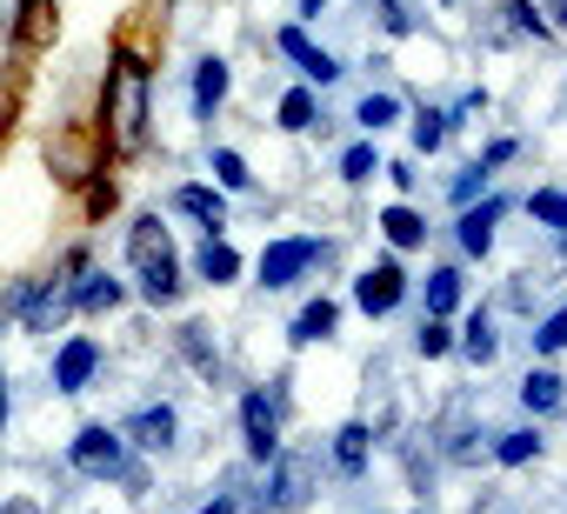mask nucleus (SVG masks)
Instances as JSON below:
<instances>
[{"mask_svg":"<svg viewBox=\"0 0 567 514\" xmlns=\"http://www.w3.org/2000/svg\"><path fill=\"white\" fill-rule=\"evenodd\" d=\"M127 261L141 275V301H154V308L181 301V261H174V234L161 227V214H141L127 227Z\"/></svg>","mask_w":567,"mask_h":514,"instance_id":"obj_1","label":"nucleus"},{"mask_svg":"<svg viewBox=\"0 0 567 514\" xmlns=\"http://www.w3.org/2000/svg\"><path fill=\"white\" fill-rule=\"evenodd\" d=\"M315 474H321V454H315V448H280V454L267 461V494H260V507L301 514V507L315 501Z\"/></svg>","mask_w":567,"mask_h":514,"instance_id":"obj_2","label":"nucleus"},{"mask_svg":"<svg viewBox=\"0 0 567 514\" xmlns=\"http://www.w3.org/2000/svg\"><path fill=\"white\" fill-rule=\"evenodd\" d=\"M68 467L87 474V481H121L127 474V434L107 428V421H87L74 434V448H68Z\"/></svg>","mask_w":567,"mask_h":514,"instance_id":"obj_3","label":"nucleus"},{"mask_svg":"<svg viewBox=\"0 0 567 514\" xmlns=\"http://www.w3.org/2000/svg\"><path fill=\"white\" fill-rule=\"evenodd\" d=\"M315 261H328V247L315 240V234H288V240H267L260 247V288L274 295V288H295Z\"/></svg>","mask_w":567,"mask_h":514,"instance_id":"obj_4","label":"nucleus"},{"mask_svg":"<svg viewBox=\"0 0 567 514\" xmlns=\"http://www.w3.org/2000/svg\"><path fill=\"white\" fill-rule=\"evenodd\" d=\"M401 301H408V268H401V261H374V268L354 275V308H361V315L381 321V315H394Z\"/></svg>","mask_w":567,"mask_h":514,"instance_id":"obj_5","label":"nucleus"},{"mask_svg":"<svg viewBox=\"0 0 567 514\" xmlns=\"http://www.w3.org/2000/svg\"><path fill=\"white\" fill-rule=\"evenodd\" d=\"M240 448H247V461H274L280 454V408L260 388L240 394Z\"/></svg>","mask_w":567,"mask_h":514,"instance_id":"obj_6","label":"nucleus"},{"mask_svg":"<svg viewBox=\"0 0 567 514\" xmlns=\"http://www.w3.org/2000/svg\"><path fill=\"white\" fill-rule=\"evenodd\" d=\"M147 134V68L141 61H121V101H114V141L134 147Z\"/></svg>","mask_w":567,"mask_h":514,"instance_id":"obj_7","label":"nucleus"},{"mask_svg":"<svg viewBox=\"0 0 567 514\" xmlns=\"http://www.w3.org/2000/svg\"><path fill=\"white\" fill-rule=\"evenodd\" d=\"M121 434H127V448H141V454H167L174 434H181V414H174L167 401H154V408H134Z\"/></svg>","mask_w":567,"mask_h":514,"instance_id":"obj_8","label":"nucleus"},{"mask_svg":"<svg viewBox=\"0 0 567 514\" xmlns=\"http://www.w3.org/2000/svg\"><path fill=\"white\" fill-rule=\"evenodd\" d=\"M94 374H101V341H87V335L61 341V354H54V388H61V394H81Z\"/></svg>","mask_w":567,"mask_h":514,"instance_id":"obj_9","label":"nucleus"},{"mask_svg":"<svg viewBox=\"0 0 567 514\" xmlns=\"http://www.w3.org/2000/svg\"><path fill=\"white\" fill-rule=\"evenodd\" d=\"M274 48H280V54H288V61H295V68H301V74H308V81H321V88H328V81H341V74H348V68H341V61H334V54H328V48H315V41H308V34H301V28H280V41H274Z\"/></svg>","mask_w":567,"mask_h":514,"instance_id":"obj_10","label":"nucleus"},{"mask_svg":"<svg viewBox=\"0 0 567 514\" xmlns=\"http://www.w3.org/2000/svg\"><path fill=\"white\" fill-rule=\"evenodd\" d=\"M501 214H507V201H501V194H481V207H461V220H454V234H461V254H487V247H494V227H501Z\"/></svg>","mask_w":567,"mask_h":514,"instance_id":"obj_11","label":"nucleus"},{"mask_svg":"<svg viewBox=\"0 0 567 514\" xmlns=\"http://www.w3.org/2000/svg\"><path fill=\"white\" fill-rule=\"evenodd\" d=\"M174 348H181V361H187L200 381H220V348H214V328H207V321H187V328L174 335Z\"/></svg>","mask_w":567,"mask_h":514,"instance_id":"obj_12","label":"nucleus"},{"mask_svg":"<svg viewBox=\"0 0 567 514\" xmlns=\"http://www.w3.org/2000/svg\"><path fill=\"white\" fill-rule=\"evenodd\" d=\"M174 207H181V214H194L207 234H220V227H227V194H220V187L187 181V187H174Z\"/></svg>","mask_w":567,"mask_h":514,"instance_id":"obj_13","label":"nucleus"},{"mask_svg":"<svg viewBox=\"0 0 567 514\" xmlns=\"http://www.w3.org/2000/svg\"><path fill=\"white\" fill-rule=\"evenodd\" d=\"M194 275H200V281H214V288H227V281L240 275V254L227 247V234H207V240H200V254H194Z\"/></svg>","mask_w":567,"mask_h":514,"instance_id":"obj_14","label":"nucleus"},{"mask_svg":"<svg viewBox=\"0 0 567 514\" xmlns=\"http://www.w3.org/2000/svg\"><path fill=\"white\" fill-rule=\"evenodd\" d=\"M121 281L114 275H81L74 288H68V308H81V315H107V308H121Z\"/></svg>","mask_w":567,"mask_h":514,"instance_id":"obj_15","label":"nucleus"},{"mask_svg":"<svg viewBox=\"0 0 567 514\" xmlns=\"http://www.w3.org/2000/svg\"><path fill=\"white\" fill-rule=\"evenodd\" d=\"M368 454H374V428H368V421H348V428L334 434V467L354 481V474H368Z\"/></svg>","mask_w":567,"mask_h":514,"instance_id":"obj_16","label":"nucleus"},{"mask_svg":"<svg viewBox=\"0 0 567 514\" xmlns=\"http://www.w3.org/2000/svg\"><path fill=\"white\" fill-rule=\"evenodd\" d=\"M227 101V61L220 54H207L200 68H194V114L200 121H214V107Z\"/></svg>","mask_w":567,"mask_h":514,"instance_id":"obj_17","label":"nucleus"},{"mask_svg":"<svg viewBox=\"0 0 567 514\" xmlns=\"http://www.w3.org/2000/svg\"><path fill=\"white\" fill-rule=\"evenodd\" d=\"M334 321H341V308H334V301L321 295V301H308V308L295 315L288 341H295V348H315V341H328V335H334Z\"/></svg>","mask_w":567,"mask_h":514,"instance_id":"obj_18","label":"nucleus"},{"mask_svg":"<svg viewBox=\"0 0 567 514\" xmlns=\"http://www.w3.org/2000/svg\"><path fill=\"white\" fill-rule=\"evenodd\" d=\"M520 401H527V414H554V408L567 401V381H560L554 368H527V374H520Z\"/></svg>","mask_w":567,"mask_h":514,"instance_id":"obj_19","label":"nucleus"},{"mask_svg":"<svg viewBox=\"0 0 567 514\" xmlns=\"http://www.w3.org/2000/svg\"><path fill=\"white\" fill-rule=\"evenodd\" d=\"M454 348H461L474 368H487V361L501 354V335H494V321H487V315H467V328L454 335Z\"/></svg>","mask_w":567,"mask_h":514,"instance_id":"obj_20","label":"nucleus"},{"mask_svg":"<svg viewBox=\"0 0 567 514\" xmlns=\"http://www.w3.org/2000/svg\"><path fill=\"white\" fill-rule=\"evenodd\" d=\"M441 441H447V448H441L447 461H461V467H467V461H481V434H474V421H467L461 408L447 414V428H441Z\"/></svg>","mask_w":567,"mask_h":514,"instance_id":"obj_21","label":"nucleus"},{"mask_svg":"<svg viewBox=\"0 0 567 514\" xmlns=\"http://www.w3.org/2000/svg\"><path fill=\"white\" fill-rule=\"evenodd\" d=\"M381 234H388L394 247H421V240H427V220L401 201V207H388V214H381Z\"/></svg>","mask_w":567,"mask_h":514,"instance_id":"obj_22","label":"nucleus"},{"mask_svg":"<svg viewBox=\"0 0 567 514\" xmlns=\"http://www.w3.org/2000/svg\"><path fill=\"white\" fill-rule=\"evenodd\" d=\"M494 461H501V467H527V461H540V428H514V434H501V441H494Z\"/></svg>","mask_w":567,"mask_h":514,"instance_id":"obj_23","label":"nucleus"},{"mask_svg":"<svg viewBox=\"0 0 567 514\" xmlns=\"http://www.w3.org/2000/svg\"><path fill=\"white\" fill-rule=\"evenodd\" d=\"M280 127H288V134H308V127H321V101H315L308 88L280 94Z\"/></svg>","mask_w":567,"mask_h":514,"instance_id":"obj_24","label":"nucleus"},{"mask_svg":"<svg viewBox=\"0 0 567 514\" xmlns=\"http://www.w3.org/2000/svg\"><path fill=\"white\" fill-rule=\"evenodd\" d=\"M527 214H534L540 227L567 234V187H534V194H527Z\"/></svg>","mask_w":567,"mask_h":514,"instance_id":"obj_25","label":"nucleus"},{"mask_svg":"<svg viewBox=\"0 0 567 514\" xmlns=\"http://www.w3.org/2000/svg\"><path fill=\"white\" fill-rule=\"evenodd\" d=\"M501 28L507 34H534V41H547V21H540V8H534V0H501Z\"/></svg>","mask_w":567,"mask_h":514,"instance_id":"obj_26","label":"nucleus"},{"mask_svg":"<svg viewBox=\"0 0 567 514\" xmlns=\"http://www.w3.org/2000/svg\"><path fill=\"white\" fill-rule=\"evenodd\" d=\"M461 308V268H434L427 275V315H454Z\"/></svg>","mask_w":567,"mask_h":514,"instance_id":"obj_27","label":"nucleus"},{"mask_svg":"<svg viewBox=\"0 0 567 514\" xmlns=\"http://www.w3.org/2000/svg\"><path fill=\"white\" fill-rule=\"evenodd\" d=\"M414 354H427V361L454 354V328H447V315H427V321L414 328Z\"/></svg>","mask_w":567,"mask_h":514,"instance_id":"obj_28","label":"nucleus"},{"mask_svg":"<svg viewBox=\"0 0 567 514\" xmlns=\"http://www.w3.org/2000/svg\"><path fill=\"white\" fill-rule=\"evenodd\" d=\"M354 121H361L368 134H381V127H394V121H401V101H394V94H361Z\"/></svg>","mask_w":567,"mask_h":514,"instance_id":"obj_29","label":"nucleus"},{"mask_svg":"<svg viewBox=\"0 0 567 514\" xmlns=\"http://www.w3.org/2000/svg\"><path fill=\"white\" fill-rule=\"evenodd\" d=\"M487 181H494V167H487V161H467V167L454 174V187H447V194H454V207H474V201L487 194Z\"/></svg>","mask_w":567,"mask_h":514,"instance_id":"obj_30","label":"nucleus"},{"mask_svg":"<svg viewBox=\"0 0 567 514\" xmlns=\"http://www.w3.org/2000/svg\"><path fill=\"white\" fill-rule=\"evenodd\" d=\"M560 348H567V301L534 321V354H560Z\"/></svg>","mask_w":567,"mask_h":514,"instance_id":"obj_31","label":"nucleus"},{"mask_svg":"<svg viewBox=\"0 0 567 514\" xmlns=\"http://www.w3.org/2000/svg\"><path fill=\"white\" fill-rule=\"evenodd\" d=\"M381 174V154H374V141H354L348 154H341V181H374Z\"/></svg>","mask_w":567,"mask_h":514,"instance_id":"obj_32","label":"nucleus"},{"mask_svg":"<svg viewBox=\"0 0 567 514\" xmlns=\"http://www.w3.org/2000/svg\"><path fill=\"white\" fill-rule=\"evenodd\" d=\"M441 141H447V114H441V107H421V114H414V147L434 154Z\"/></svg>","mask_w":567,"mask_h":514,"instance_id":"obj_33","label":"nucleus"},{"mask_svg":"<svg viewBox=\"0 0 567 514\" xmlns=\"http://www.w3.org/2000/svg\"><path fill=\"white\" fill-rule=\"evenodd\" d=\"M214 174H220V187H234V194L254 187V174H247V161H240L234 147H214Z\"/></svg>","mask_w":567,"mask_h":514,"instance_id":"obj_34","label":"nucleus"},{"mask_svg":"<svg viewBox=\"0 0 567 514\" xmlns=\"http://www.w3.org/2000/svg\"><path fill=\"white\" fill-rule=\"evenodd\" d=\"M368 8L381 14L388 34H414V14H408V0H368Z\"/></svg>","mask_w":567,"mask_h":514,"instance_id":"obj_35","label":"nucleus"},{"mask_svg":"<svg viewBox=\"0 0 567 514\" xmlns=\"http://www.w3.org/2000/svg\"><path fill=\"white\" fill-rule=\"evenodd\" d=\"M514 154H520V141H514V134H501V141H494V147H487V154H481V161H487V167H507V161H514Z\"/></svg>","mask_w":567,"mask_h":514,"instance_id":"obj_36","label":"nucleus"},{"mask_svg":"<svg viewBox=\"0 0 567 514\" xmlns=\"http://www.w3.org/2000/svg\"><path fill=\"white\" fill-rule=\"evenodd\" d=\"M534 295H540V288H527V275H514V288H507V308H514V315H527V308H534Z\"/></svg>","mask_w":567,"mask_h":514,"instance_id":"obj_37","label":"nucleus"},{"mask_svg":"<svg viewBox=\"0 0 567 514\" xmlns=\"http://www.w3.org/2000/svg\"><path fill=\"white\" fill-rule=\"evenodd\" d=\"M381 174H388V181H394V187H414V181H421V174H414V161H388V167H381Z\"/></svg>","mask_w":567,"mask_h":514,"instance_id":"obj_38","label":"nucleus"},{"mask_svg":"<svg viewBox=\"0 0 567 514\" xmlns=\"http://www.w3.org/2000/svg\"><path fill=\"white\" fill-rule=\"evenodd\" d=\"M540 14H547V28H560V34H567V0H547Z\"/></svg>","mask_w":567,"mask_h":514,"instance_id":"obj_39","label":"nucleus"},{"mask_svg":"<svg viewBox=\"0 0 567 514\" xmlns=\"http://www.w3.org/2000/svg\"><path fill=\"white\" fill-rule=\"evenodd\" d=\"M234 507H240V501H234V494H214V501H207V507H200V514H234Z\"/></svg>","mask_w":567,"mask_h":514,"instance_id":"obj_40","label":"nucleus"},{"mask_svg":"<svg viewBox=\"0 0 567 514\" xmlns=\"http://www.w3.org/2000/svg\"><path fill=\"white\" fill-rule=\"evenodd\" d=\"M328 14V0H301V21H321Z\"/></svg>","mask_w":567,"mask_h":514,"instance_id":"obj_41","label":"nucleus"},{"mask_svg":"<svg viewBox=\"0 0 567 514\" xmlns=\"http://www.w3.org/2000/svg\"><path fill=\"white\" fill-rule=\"evenodd\" d=\"M0 514H41L34 501H8V507H0Z\"/></svg>","mask_w":567,"mask_h":514,"instance_id":"obj_42","label":"nucleus"},{"mask_svg":"<svg viewBox=\"0 0 567 514\" xmlns=\"http://www.w3.org/2000/svg\"><path fill=\"white\" fill-rule=\"evenodd\" d=\"M0 428H8V374H0Z\"/></svg>","mask_w":567,"mask_h":514,"instance_id":"obj_43","label":"nucleus"},{"mask_svg":"<svg viewBox=\"0 0 567 514\" xmlns=\"http://www.w3.org/2000/svg\"><path fill=\"white\" fill-rule=\"evenodd\" d=\"M421 514H427V507H421Z\"/></svg>","mask_w":567,"mask_h":514,"instance_id":"obj_44","label":"nucleus"}]
</instances>
